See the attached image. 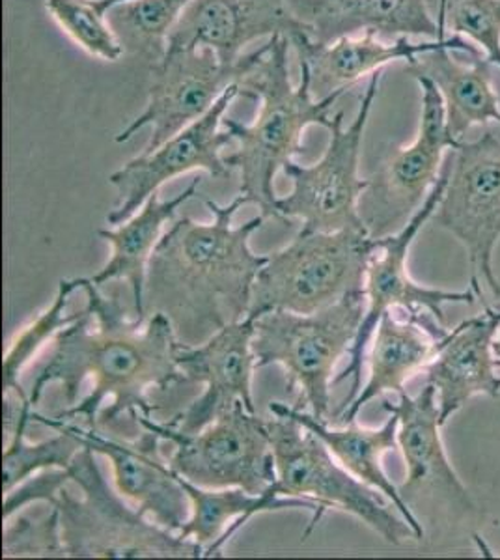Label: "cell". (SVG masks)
<instances>
[{"instance_id":"cell-2","label":"cell","mask_w":500,"mask_h":560,"mask_svg":"<svg viewBox=\"0 0 500 560\" xmlns=\"http://www.w3.org/2000/svg\"><path fill=\"white\" fill-rule=\"evenodd\" d=\"M251 205L245 195L230 205L206 200L213 221L182 217L166 230L148 266L144 306L171 318L179 342L197 346L251 308L254 280L267 256L254 255L251 237L264 226L260 213L234 226L235 213Z\"/></svg>"},{"instance_id":"cell-30","label":"cell","mask_w":500,"mask_h":560,"mask_svg":"<svg viewBox=\"0 0 500 560\" xmlns=\"http://www.w3.org/2000/svg\"><path fill=\"white\" fill-rule=\"evenodd\" d=\"M446 31L465 36L500 68V0H439Z\"/></svg>"},{"instance_id":"cell-25","label":"cell","mask_w":500,"mask_h":560,"mask_svg":"<svg viewBox=\"0 0 500 560\" xmlns=\"http://www.w3.org/2000/svg\"><path fill=\"white\" fill-rule=\"evenodd\" d=\"M454 49L441 47L426 52L407 66L409 73H422L435 81L449 110L450 131L463 140L473 126H500L499 96L491 84L488 58H475L463 65L452 55Z\"/></svg>"},{"instance_id":"cell-27","label":"cell","mask_w":500,"mask_h":560,"mask_svg":"<svg viewBox=\"0 0 500 560\" xmlns=\"http://www.w3.org/2000/svg\"><path fill=\"white\" fill-rule=\"evenodd\" d=\"M77 290H81V279L60 280L51 305L15 335L2 359V396L4 398L15 393L21 401L28 400L20 385L21 372L28 366L34 357L38 355L39 351L44 350L45 345H49V340H55L58 332L75 324L77 319L83 316L84 308L79 313H68L71 293Z\"/></svg>"},{"instance_id":"cell-9","label":"cell","mask_w":500,"mask_h":560,"mask_svg":"<svg viewBox=\"0 0 500 560\" xmlns=\"http://www.w3.org/2000/svg\"><path fill=\"white\" fill-rule=\"evenodd\" d=\"M446 185L431 221L446 230L467 250L470 288L488 306L481 280L495 300L500 282L495 275V247L500 240V129H484L475 140H462L444 155Z\"/></svg>"},{"instance_id":"cell-8","label":"cell","mask_w":500,"mask_h":560,"mask_svg":"<svg viewBox=\"0 0 500 560\" xmlns=\"http://www.w3.org/2000/svg\"><path fill=\"white\" fill-rule=\"evenodd\" d=\"M381 75H370L354 120L344 128V113H336L329 124V147L314 165L290 161L282 173L292 179L288 197L277 198L279 219H299L304 232H338L346 229H367L362 223V192L370 178L359 176L362 140L367 133L370 113L380 92ZM368 230V229H367Z\"/></svg>"},{"instance_id":"cell-17","label":"cell","mask_w":500,"mask_h":560,"mask_svg":"<svg viewBox=\"0 0 500 560\" xmlns=\"http://www.w3.org/2000/svg\"><path fill=\"white\" fill-rule=\"evenodd\" d=\"M381 406L386 413L398 417V446L407 469V480L399 491L411 509L412 501L422 495H441L452 506L473 510L469 490L463 486L444 451L435 387L426 383L417 396L402 390L396 404L383 398Z\"/></svg>"},{"instance_id":"cell-32","label":"cell","mask_w":500,"mask_h":560,"mask_svg":"<svg viewBox=\"0 0 500 560\" xmlns=\"http://www.w3.org/2000/svg\"><path fill=\"white\" fill-rule=\"evenodd\" d=\"M422 92V113L418 135L431 147L441 148L444 152L456 150L462 140H457L450 131L449 110L443 94L433 79L422 73H411Z\"/></svg>"},{"instance_id":"cell-11","label":"cell","mask_w":500,"mask_h":560,"mask_svg":"<svg viewBox=\"0 0 500 560\" xmlns=\"http://www.w3.org/2000/svg\"><path fill=\"white\" fill-rule=\"evenodd\" d=\"M444 185H446V168L443 163L438 184L433 185L430 195L426 197L425 205L420 206V210L409 219V223L391 236L374 240L372 255L368 260L367 282H364L367 313L349 351L348 366L335 377V385L351 380V390L340 404L335 419L348 409L349 404L361 390L362 369L367 364L368 348L383 314L394 308H404L406 313L426 311L441 324L446 325L443 311L446 303L475 305L478 300V295L470 287L465 292H449L439 288L422 287L409 273L407 261H409L412 242L418 236V232L425 229V224L430 223L431 215L438 210L439 202L443 198Z\"/></svg>"},{"instance_id":"cell-33","label":"cell","mask_w":500,"mask_h":560,"mask_svg":"<svg viewBox=\"0 0 500 560\" xmlns=\"http://www.w3.org/2000/svg\"><path fill=\"white\" fill-rule=\"evenodd\" d=\"M68 482H71L68 469H51V471L39 472L38 477L34 475L28 478L23 485L4 493L2 523L20 514V510L25 509L26 504L49 503L53 506Z\"/></svg>"},{"instance_id":"cell-18","label":"cell","mask_w":500,"mask_h":560,"mask_svg":"<svg viewBox=\"0 0 500 560\" xmlns=\"http://www.w3.org/2000/svg\"><path fill=\"white\" fill-rule=\"evenodd\" d=\"M288 7L316 44L367 33L380 38L446 36L443 7L439 4L433 21L426 0H288Z\"/></svg>"},{"instance_id":"cell-14","label":"cell","mask_w":500,"mask_h":560,"mask_svg":"<svg viewBox=\"0 0 500 560\" xmlns=\"http://www.w3.org/2000/svg\"><path fill=\"white\" fill-rule=\"evenodd\" d=\"M254 322L245 316L213 332L202 345L179 346L176 363L185 382L202 383L204 395L168 422L182 432L195 433L208 427L224 411L243 401L256 413L253 377L256 355L253 350Z\"/></svg>"},{"instance_id":"cell-20","label":"cell","mask_w":500,"mask_h":560,"mask_svg":"<svg viewBox=\"0 0 500 560\" xmlns=\"http://www.w3.org/2000/svg\"><path fill=\"white\" fill-rule=\"evenodd\" d=\"M290 42L298 51L299 60L311 70L312 94H316L317 100L338 90H348L362 77L374 75L393 62H412L420 55L438 51L441 47L465 52L470 58H481L478 45L456 34L425 44H411L409 38H396L388 44L370 33L336 39L330 44H316L306 34H298Z\"/></svg>"},{"instance_id":"cell-23","label":"cell","mask_w":500,"mask_h":560,"mask_svg":"<svg viewBox=\"0 0 500 560\" xmlns=\"http://www.w3.org/2000/svg\"><path fill=\"white\" fill-rule=\"evenodd\" d=\"M269 411L272 415L292 417L301 427L314 433L317 440L324 441L329 453L361 482L380 491L394 504L404 516L412 530L417 533L418 540L425 538V527L412 512L411 504L407 503L399 488L394 486L383 469V456L398 446V417L391 413L385 424L380 428L359 427L357 422L340 424V428L329 427L325 420H319L312 413L292 408L282 401H271Z\"/></svg>"},{"instance_id":"cell-1","label":"cell","mask_w":500,"mask_h":560,"mask_svg":"<svg viewBox=\"0 0 500 560\" xmlns=\"http://www.w3.org/2000/svg\"><path fill=\"white\" fill-rule=\"evenodd\" d=\"M86 306L75 324L53 340L49 361L32 383V406L38 404L51 383L62 387L70 409L58 419H83L95 430L97 417L115 422L129 415L153 417L155 406L148 388H168L185 382L176 363L179 338L171 318L152 313L150 318H127L116 298H107L90 279H81Z\"/></svg>"},{"instance_id":"cell-26","label":"cell","mask_w":500,"mask_h":560,"mask_svg":"<svg viewBox=\"0 0 500 560\" xmlns=\"http://www.w3.org/2000/svg\"><path fill=\"white\" fill-rule=\"evenodd\" d=\"M32 408L31 400L21 401L2 454V495L39 472L70 469L77 454L83 451L77 424L58 417L47 419Z\"/></svg>"},{"instance_id":"cell-19","label":"cell","mask_w":500,"mask_h":560,"mask_svg":"<svg viewBox=\"0 0 500 560\" xmlns=\"http://www.w3.org/2000/svg\"><path fill=\"white\" fill-rule=\"evenodd\" d=\"M499 325L500 308L488 305L441 338L425 374L438 393L443 427L475 396L500 398V364L493 353Z\"/></svg>"},{"instance_id":"cell-12","label":"cell","mask_w":500,"mask_h":560,"mask_svg":"<svg viewBox=\"0 0 500 560\" xmlns=\"http://www.w3.org/2000/svg\"><path fill=\"white\" fill-rule=\"evenodd\" d=\"M266 44L226 65L211 49H166L152 68L147 108L126 129L116 135L118 144L133 139L140 129L150 128L142 152H152L193 121L202 118L222 94L243 83L266 55Z\"/></svg>"},{"instance_id":"cell-4","label":"cell","mask_w":500,"mask_h":560,"mask_svg":"<svg viewBox=\"0 0 500 560\" xmlns=\"http://www.w3.org/2000/svg\"><path fill=\"white\" fill-rule=\"evenodd\" d=\"M71 482L83 491L81 499L63 488L58 495L63 548L71 559H200L202 546L161 527L137 506L121 501L108 486L84 445L70 465Z\"/></svg>"},{"instance_id":"cell-5","label":"cell","mask_w":500,"mask_h":560,"mask_svg":"<svg viewBox=\"0 0 500 560\" xmlns=\"http://www.w3.org/2000/svg\"><path fill=\"white\" fill-rule=\"evenodd\" d=\"M374 240L367 229L299 230L290 245L267 255L254 280L247 316L271 311L316 314L351 293L364 292Z\"/></svg>"},{"instance_id":"cell-24","label":"cell","mask_w":500,"mask_h":560,"mask_svg":"<svg viewBox=\"0 0 500 560\" xmlns=\"http://www.w3.org/2000/svg\"><path fill=\"white\" fill-rule=\"evenodd\" d=\"M200 178L190 182L184 191L168 200H159L158 192L148 198L144 206L127 221L113 230H100L97 234L111 243L113 255L90 280L102 288L111 280H126L133 298L135 318L147 319L144 290H147L148 266L153 250L163 237L166 224L174 221L177 210L198 195Z\"/></svg>"},{"instance_id":"cell-3","label":"cell","mask_w":500,"mask_h":560,"mask_svg":"<svg viewBox=\"0 0 500 560\" xmlns=\"http://www.w3.org/2000/svg\"><path fill=\"white\" fill-rule=\"evenodd\" d=\"M292 42L288 36L269 38L267 51L254 66L243 83L241 94L260 102L253 124L224 118L226 129L237 150L224 158L232 171H240L241 195L251 205L260 206L266 217H277L275 178L301 152L303 135L311 126L329 128V110L346 90L317 100L312 94L309 66L299 60L301 81L298 86L290 79L288 51Z\"/></svg>"},{"instance_id":"cell-29","label":"cell","mask_w":500,"mask_h":560,"mask_svg":"<svg viewBox=\"0 0 500 560\" xmlns=\"http://www.w3.org/2000/svg\"><path fill=\"white\" fill-rule=\"evenodd\" d=\"M195 0H133L115 7L108 20L126 26L127 34L165 52L166 38Z\"/></svg>"},{"instance_id":"cell-21","label":"cell","mask_w":500,"mask_h":560,"mask_svg":"<svg viewBox=\"0 0 500 560\" xmlns=\"http://www.w3.org/2000/svg\"><path fill=\"white\" fill-rule=\"evenodd\" d=\"M446 332L449 327L426 311L407 313L404 319L396 318L393 311L383 314L368 348L367 383L348 409L336 417V424L353 422L361 409L375 398L406 390V383L422 374L431 363Z\"/></svg>"},{"instance_id":"cell-34","label":"cell","mask_w":500,"mask_h":560,"mask_svg":"<svg viewBox=\"0 0 500 560\" xmlns=\"http://www.w3.org/2000/svg\"><path fill=\"white\" fill-rule=\"evenodd\" d=\"M127 2H133V0H100V7L108 13L113 8L120 7V4H127Z\"/></svg>"},{"instance_id":"cell-10","label":"cell","mask_w":500,"mask_h":560,"mask_svg":"<svg viewBox=\"0 0 500 560\" xmlns=\"http://www.w3.org/2000/svg\"><path fill=\"white\" fill-rule=\"evenodd\" d=\"M137 424L174 445L171 467L193 485L213 490L241 488L260 495L277 480L267 420L248 411L243 401L195 433L153 417H139Z\"/></svg>"},{"instance_id":"cell-16","label":"cell","mask_w":500,"mask_h":560,"mask_svg":"<svg viewBox=\"0 0 500 560\" xmlns=\"http://www.w3.org/2000/svg\"><path fill=\"white\" fill-rule=\"evenodd\" d=\"M304 34L288 0H195L166 38V49H211L226 65L258 39Z\"/></svg>"},{"instance_id":"cell-15","label":"cell","mask_w":500,"mask_h":560,"mask_svg":"<svg viewBox=\"0 0 500 560\" xmlns=\"http://www.w3.org/2000/svg\"><path fill=\"white\" fill-rule=\"evenodd\" d=\"M83 445L108 459L116 491L161 527L179 533L190 516V501L171 462L163 458L159 433L142 428L139 438L118 441L77 427Z\"/></svg>"},{"instance_id":"cell-28","label":"cell","mask_w":500,"mask_h":560,"mask_svg":"<svg viewBox=\"0 0 500 560\" xmlns=\"http://www.w3.org/2000/svg\"><path fill=\"white\" fill-rule=\"evenodd\" d=\"M45 10L66 36L90 57L103 62H118L124 57V42L100 7V0H45Z\"/></svg>"},{"instance_id":"cell-31","label":"cell","mask_w":500,"mask_h":560,"mask_svg":"<svg viewBox=\"0 0 500 560\" xmlns=\"http://www.w3.org/2000/svg\"><path fill=\"white\" fill-rule=\"evenodd\" d=\"M63 559L68 557L63 548L60 514L53 506L51 514L44 520L15 516L8 520L2 528V559Z\"/></svg>"},{"instance_id":"cell-35","label":"cell","mask_w":500,"mask_h":560,"mask_svg":"<svg viewBox=\"0 0 500 560\" xmlns=\"http://www.w3.org/2000/svg\"><path fill=\"white\" fill-rule=\"evenodd\" d=\"M493 353H495V357H497V361H499V364H500V325H499V329H497V332H495Z\"/></svg>"},{"instance_id":"cell-6","label":"cell","mask_w":500,"mask_h":560,"mask_svg":"<svg viewBox=\"0 0 500 560\" xmlns=\"http://www.w3.org/2000/svg\"><path fill=\"white\" fill-rule=\"evenodd\" d=\"M364 313L367 295L359 292L316 314H261L254 322L256 369L280 364L290 393L298 390L311 413L327 422L336 366L349 355Z\"/></svg>"},{"instance_id":"cell-7","label":"cell","mask_w":500,"mask_h":560,"mask_svg":"<svg viewBox=\"0 0 500 560\" xmlns=\"http://www.w3.org/2000/svg\"><path fill=\"white\" fill-rule=\"evenodd\" d=\"M267 430L277 471L271 490L277 495L312 499L327 510H342L393 546L418 540L417 533L394 504L353 477L329 453L324 441L317 440L298 420L272 415V419L267 420Z\"/></svg>"},{"instance_id":"cell-22","label":"cell","mask_w":500,"mask_h":560,"mask_svg":"<svg viewBox=\"0 0 500 560\" xmlns=\"http://www.w3.org/2000/svg\"><path fill=\"white\" fill-rule=\"evenodd\" d=\"M444 155V150L420 137L391 153L380 173L370 178L359 205L362 223L372 240L391 236L409 223L438 184Z\"/></svg>"},{"instance_id":"cell-13","label":"cell","mask_w":500,"mask_h":560,"mask_svg":"<svg viewBox=\"0 0 500 560\" xmlns=\"http://www.w3.org/2000/svg\"><path fill=\"white\" fill-rule=\"evenodd\" d=\"M237 96H241V86L234 84L202 118L193 121L152 152L140 153L111 174L108 184L118 191V205L108 213L107 223L115 226L124 223L166 182L190 171H206L217 179L230 178L232 168L226 165L221 152L234 139L226 129L222 131L221 128L226 110Z\"/></svg>"}]
</instances>
